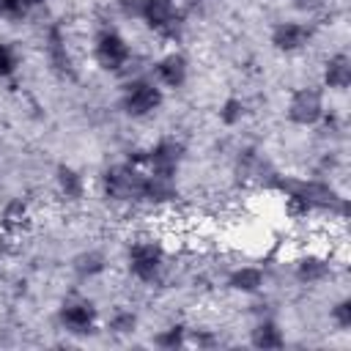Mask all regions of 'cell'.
Segmentation results:
<instances>
[{"label":"cell","mask_w":351,"mask_h":351,"mask_svg":"<svg viewBox=\"0 0 351 351\" xmlns=\"http://www.w3.org/2000/svg\"><path fill=\"white\" fill-rule=\"evenodd\" d=\"M145 167L137 159H126L118 165H110L101 173V195L110 203L121 206H143L145 200Z\"/></svg>","instance_id":"1"},{"label":"cell","mask_w":351,"mask_h":351,"mask_svg":"<svg viewBox=\"0 0 351 351\" xmlns=\"http://www.w3.org/2000/svg\"><path fill=\"white\" fill-rule=\"evenodd\" d=\"M58 324L66 335L71 337H90L99 332L101 318H99V307L93 299L82 296V293H69L60 304H58Z\"/></svg>","instance_id":"5"},{"label":"cell","mask_w":351,"mask_h":351,"mask_svg":"<svg viewBox=\"0 0 351 351\" xmlns=\"http://www.w3.org/2000/svg\"><path fill=\"white\" fill-rule=\"evenodd\" d=\"M313 36H315V30H313L310 22H304V19H280L269 30V44L280 55H296V52L310 47Z\"/></svg>","instance_id":"9"},{"label":"cell","mask_w":351,"mask_h":351,"mask_svg":"<svg viewBox=\"0 0 351 351\" xmlns=\"http://www.w3.org/2000/svg\"><path fill=\"white\" fill-rule=\"evenodd\" d=\"M71 271H74L77 280L90 282V280H96V277H101L107 271V255L101 250H82L80 255H74Z\"/></svg>","instance_id":"17"},{"label":"cell","mask_w":351,"mask_h":351,"mask_svg":"<svg viewBox=\"0 0 351 351\" xmlns=\"http://www.w3.org/2000/svg\"><path fill=\"white\" fill-rule=\"evenodd\" d=\"M329 321H332V326L337 332H348L351 329V296H340L337 302H332Z\"/></svg>","instance_id":"23"},{"label":"cell","mask_w":351,"mask_h":351,"mask_svg":"<svg viewBox=\"0 0 351 351\" xmlns=\"http://www.w3.org/2000/svg\"><path fill=\"white\" fill-rule=\"evenodd\" d=\"M247 115H250V104H247L241 96H225V99L219 101V107H217V118H219V123L228 126V129L239 126Z\"/></svg>","instance_id":"20"},{"label":"cell","mask_w":351,"mask_h":351,"mask_svg":"<svg viewBox=\"0 0 351 351\" xmlns=\"http://www.w3.org/2000/svg\"><path fill=\"white\" fill-rule=\"evenodd\" d=\"M167 269V252L162 247V241L156 239H134L126 247V271L143 282V285H154L162 280Z\"/></svg>","instance_id":"2"},{"label":"cell","mask_w":351,"mask_h":351,"mask_svg":"<svg viewBox=\"0 0 351 351\" xmlns=\"http://www.w3.org/2000/svg\"><path fill=\"white\" fill-rule=\"evenodd\" d=\"M118 3V11L126 16V19H140V5L143 0H115Z\"/></svg>","instance_id":"26"},{"label":"cell","mask_w":351,"mask_h":351,"mask_svg":"<svg viewBox=\"0 0 351 351\" xmlns=\"http://www.w3.org/2000/svg\"><path fill=\"white\" fill-rule=\"evenodd\" d=\"M219 337L211 335L208 329H189V346H197V348H208V346H217Z\"/></svg>","instance_id":"25"},{"label":"cell","mask_w":351,"mask_h":351,"mask_svg":"<svg viewBox=\"0 0 351 351\" xmlns=\"http://www.w3.org/2000/svg\"><path fill=\"white\" fill-rule=\"evenodd\" d=\"M55 189H58V195L66 197L69 203H77V200L85 197L88 184H85V176H82L74 165L60 162V165L55 167Z\"/></svg>","instance_id":"15"},{"label":"cell","mask_w":351,"mask_h":351,"mask_svg":"<svg viewBox=\"0 0 351 351\" xmlns=\"http://www.w3.org/2000/svg\"><path fill=\"white\" fill-rule=\"evenodd\" d=\"M33 222V214H30V206L22 200V197H14L3 206L0 211V228L8 233V236H19L30 228Z\"/></svg>","instance_id":"16"},{"label":"cell","mask_w":351,"mask_h":351,"mask_svg":"<svg viewBox=\"0 0 351 351\" xmlns=\"http://www.w3.org/2000/svg\"><path fill=\"white\" fill-rule=\"evenodd\" d=\"M186 148L178 137H159L148 151H143L137 156V162L148 170V173H159V176H178L181 165H184Z\"/></svg>","instance_id":"8"},{"label":"cell","mask_w":351,"mask_h":351,"mask_svg":"<svg viewBox=\"0 0 351 351\" xmlns=\"http://www.w3.org/2000/svg\"><path fill=\"white\" fill-rule=\"evenodd\" d=\"M148 77L165 90H181L189 82V58L181 49H167L154 60Z\"/></svg>","instance_id":"10"},{"label":"cell","mask_w":351,"mask_h":351,"mask_svg":"<svg viewBox=\"0 0 351 351\" xmlns=\"http://www.w3.org/2000/svg\"><path fill=\"white\" fill-rule=\"evenodd\" d=\"M22 66V55L11 41H0V80H11Z\"/></svg>","instance_id":"21"},{"label":"cell","mask_w":351,"mask_h":351,"mask_svg":"<svg viewBox=\"0 0 351 351\" xmlns=\"http://www.w3.org/2000/svg\"><path fill=\"white\" fill-rule=\"evenodd\" d=\"M225 285L233 291V293H241V296H255L266 288V271L263 266H255V263H241V266H233L225 277Z\"/></svg>","instance_id":"13"},{"label":"cell","mask_w":351,"mask_h":351,"mask_svg":"<svg viewBox=\"0 0 351 351\" xmlns=\"http://www.w3.org/2000/svg\"><path fill=\"white\" fill-rule=\"evenodd\" d=\"M250 346L252 348H261V351H277V348H285V329L280 326L277 318L271 315H263L252 324L250 329Z\"/></svg>","instance_id":"14"},{"label":"cell","mask_w":351,"mask_h":351,"mask_svg":"<svg viewBox=\"0 0 351 351\" xmlns=\"http://www.w3.org/2000/svg\"><path fill=\"white\" fill-rule=\"evenodd\" d=\"M332 274V261L321 252H304L293 261V277L299 285H321Z\"/></svg>","instance_id":"12"},{"label":"cell","mask_w":351,"mask_h":351,"mask_svg":"<svg viewBox=\"0 0 351 351\" xmlns=\"http://www.w3.org/2000/svg\"><path fill=\"white\" fill-rule=\"evenodd\" d=\"M326 115V96H324V88H315V85H299L288 93V101H285V118L299 126V129H313V126H321Z\"/></svg>","instance_id":"6"},{"label":"cell","mask_w":351,"mask_h":351,"mask_svg":"<svg viewBox=\"0 0 351 351\" xmlns=\"http://www.w3.org/2000/svg\"><path fill=\"white\" fill-rule=\"evenodd\" d=\"M140 22L159 38L176 41L184 30V11H181L178 0H143Z\"/></svg>","instance_id":"7"},{"label":"cell","mask_w":351,"mask_h":351,"mask_svg":"<svg viewBox=\"0 0 351 351\" xmlns=\"http://www.w3.org/2000/svg\"><path fill=\"white\" fill-rule=\"evenodd\" d=\"M156 348H162V351H176V348H184V346H189V326L186 324H167L165 329H159L156 335H154V340H151Z\"/></svg>","instance_id":"19"},{"label":"cell","mask_w":351,"mask_h":351,"mask_svg":"<svg viewBox=\"0 0 351 351\" xmlns=\"http://www.w3.org/2000/svg\"><path fill=\"white\" fill-rule=\"evenodd\" d=\"M90 58L101 71L118 74L132 63L134 49L118 27H99L93 33V41H90Z\"/></svg>","instance_id":"3"},{"label":"cell","mask_w":351,"mask_h":351,"mask_svg":"<svg viewBox=\"0 0 351 351\" xmlns=\"http://www.w3.org/2000/svg\"><path fill=\"white\" fill-rule=\"evenodd\" d=\"M33 11L36 8L30 0H0V19L5 22H25Z\"/></svg>","instance_id":"22"},{"label":"cell","mask_w":351,"mask_h":351,"mask_svg":"<svg viewBox=\"0 0 351 351\" xmlns=\"http://www.w3.org/2000/svg\"><path fill=\"white\" fill-rule=\"evenodd\" d=\"M137 326H140V318H137V313L129 310V307H115V310L107 315V321H104V329H107L110 335H115V337L134 335Z\"/></svg>","instance_id":"18"},{"label":"cell","mask_w":351,"mask_h":351,"mask_svg":"<svg viewBox=\"0 0 351 351\" xmlns=\"http://www.w3.org/2000/svg\"><path fill=\"white\" fill-rule=\"evenodd\" d=\"M195 3H214V0H195Z\"/></svg>","instance_id":"29"},{"label":"cell","mask_w":351,"mask_h":351,"mask_svg":"<svg viewBox=\"0 0 351 351\" xmlns=\"http://www.w3.org/2000/svg\"><path fill=\"white\" fill-rule=\"evenodd\" d=\"M351 85V58L348 52H332L321 69V88L329 93H346Z\"/></svg>","instance_id":"11"},{"label":"cell","mask_w":351,"mask_h":351,"mask_svg":"<svg viewBox=\"0 0 351 351\" xmlns=\"http://www.w3.org/2000/svg\"><path fill=\"white\" fill-rule=\"evenodd\" d=\"M49 60L55 69H71V58H69V49H66V41L60 38V30H52L49 33Z\"/></svg>","instance_id":"24"},{"label":"cell","mask_w":351,"mask_h":351,"mask_svg":"<svg viewBox=\"0 0 351 351\" xmlns=\"http://www.w3.org/2000/svg\"><path fill=\"white\" fill-rule=\"evenodd\" d=\"M299 8H310V5H315V3H321V0H293Z\"/></svg>","instance_id":"27"},{"label":"cell","mask_w":351,"mask_h":351,"mask_svg":"<svg viewBox=\"0 0 351 351\" xmlns=\"http://www.w3.org/2000/svg\"><path fill=\"white\" fill-rule=\"evenodd\" d=\"M162 104H165V88H159L148 74L134 77L121 88V110L132 121H145L156 115Z\"/></svg>","instance_id":"4"},{"label":"cell","mask_w":351,"mask_h":351,"mask_svg":"<svg viewBox=\"0 0 351 351\" xmlns=\"http://www.w3.org/2000/svg\"><path fill=\"white\" fill-rule=\"evenodd\" d=\"M30 3H33V8H38V5H47L49 0H30Z\"/></svg>","instance_id":"28"}]
</instances>
